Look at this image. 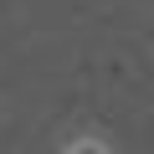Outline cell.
Masks as SVG:
<instances>
[{
	"instance_id": "6da1fadb",
	"label": "cell",
	"mask_w": 154,
	"mask_h": 154,
	"mask_svg": "<svg viewBox=\"0 0 154 154\" xmlns=\"http://www.w3.org/2000/svg\"><path fill=\"white\" fill-rule=\"evenodd\" d=\"M57 154H118V149H113L103 134H72V139H67Z\"/></svg>"
}]
</instances>
